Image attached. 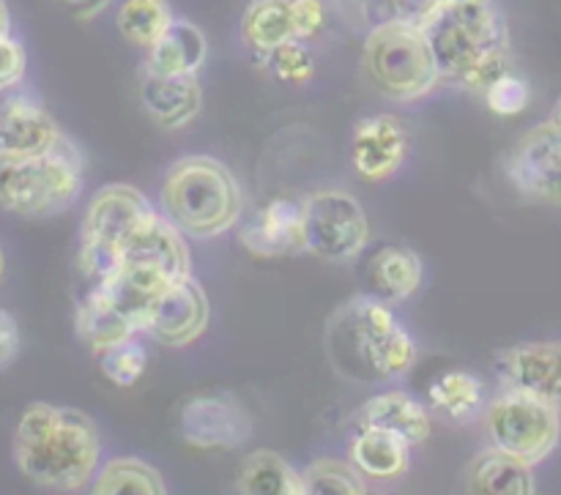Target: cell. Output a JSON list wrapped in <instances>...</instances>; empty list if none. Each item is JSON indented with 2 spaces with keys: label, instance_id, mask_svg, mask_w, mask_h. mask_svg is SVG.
<instances>
[{
  "label": "cell",
  "instance_id": "f1b7e54d",
  "mask_svg": "<svg viewBox=\"0 0 561 495\" xmlns=\"http://www.w3.org/2000/svg\"><path fill=\"white\" fill-rule=\"evenodd\" d=\"M93 495H164V476L140 458H113L99 465L91 482Z\"/></svg>",
  "mask_w": 561,
  "mask_h": 495
},
{
  "label": "cell",
  "instance_id": "52a82bcc",
  "mask_svg": "<svg viewBox=\"0 0 561 495\" xmlns=\"http://www.w3.org/2000/svg\"><path fill=\"white\" fill-rule=\"evenodd\" d=\"M485 430L496 449L540 465L561 441V408L520 389H502L485 405Z\"/></svg>",
  "mask_w": 561,
  "mask_h": 495
},
{
  "label": "cell",
  "instance_id": "1f68e13d",
  "mask_svg": "<svg viewBox=\"0 0 561 495\" xmlns=\"http://www.w3.org/2000/svg\"><path fill=\"white\" fill-rule=\"evenodd\" d=\"M96 361H99V370H102V376L107 378L113 387L129 389V387H135V383L140 381L142 372H146L148 350H146V345H142L140 334H135V337H129V339H124V343L113 345V348L102 350V354L96 356Z\"/></svg>",
  "mask_w": 561,
  "mask_h": 495
},
{
  "label": "cell",
  "instance_id": "2e32d148",
  "mask_svg": "<svg viewBox=\"0 0 561 495\" xmlns=\"http://www.w3.org/2000/svg\"><path fill=\"white\" fill-rule=\"evenodd\" d=\"M121 257L124 263L153 268L168 279H181L192 274V257L184 233L162 211L153 214L124 241Z\"/></svg>",
  "mask_w": 561,
  "mask_h": 495
},
{
  "label": "cell",
  "instance_id": "d6a6232c",
  "mask_svg": "<svg viewBox=\"0 0 561 495\" xmlns=\"http://www.w3.org/2000/svg\"><path fill=\"white\" fill-rule=\"evenodd\" d=\"M482 99H485L491 113L502 115V118H515V115H520L529 107L531 88L524 77L513 74V71L507 69L488 82V88L482 91Z\"/></svg>",
  "mask_w": 561,
  "mask_h": 495
},
{
  "label": "cell",
  "instance_id": "d4e9b609",
  "mask_svg": "<svg viewBox=\"0 0 561 495\" xmlns=\"http://www.w3.org/2000/svg\"><path fill=\"white\" fill-rule=\"evenodd\" d=\"M75 329L77 337L91 348L93 356L140 334L137 323L124 310H118L99 288H93L85 296V301L77 307Z\"/></svg>",
  "mask_w": 561,
  "mask_h": 495
},
{
  "label": "cell",
  "instance_id": "30bf717a",
  "mask_svg": "<svg viewBox=\"0 0 561 495\" xmlns=\"http://www.w3.org/2000/svg\"><path fill=\"white\" fill-rule=\"evenodd\" d=\"M179 433L190 447L203 452H233L250 444L255 419L241 400L228 392H201L184 400L179 411Z\"/></svg>",
  "mask_w": 561,
  "mask_h": 495
},
{
  "label": "cell",
  "instance_id": "8fae6325",
  "mask_svg": "<svg viewBox=\"0 0 561 495\" xmlns=\"http://www.w3.org/2000/svg\"><path fill=\"white\" fill-rule=\"evenodd\" d=\"M208 321H211V304L206 290L192 274H186L162 290L142 321V334L164 348H186L206 334Z\"/></svg>",
  "mask_w": 561,
  "mask_h": 495
},
{
  "label": "cell",
  "instance_id": "836d02e7",
  "mask_svg": "<svg viewBox=\"0 0 561 495\" xmlns=\"http://www.w3.org/2000/svg\"><path fill=\"white\" fill-rule=\"evenodd\" d=\"M263 60H266V66L274 71L277 80L294 82V85H301V82L312 80V74H316V60H312L310 49L305 47L301 38L283 44V47L268 53Z\"/></svg>",
  "mask_w": 561,
  "mask_h": 495
},
{
  "label": "cell",
  "instance_id": "4316f807",
  "mask_svg": "<svg viewBox=\"0 0 561 495\" xmlns=\"http://www.w3.org/2000/svg\"><path fill=\"white\" fill-rule=\"evenodd\" d=\"M236 491L241 495H307L301 471L272 449H255L241 460Z\"/></svg>",
  "mask_w": 561,
  "mask_h": 495
},
{
  "label": "cell",
  "instance_id": "ffe728a7",
  "mask_svg": "<svg viewBox=\"0 0 561 495\" xmlns=\"http://www.w3.org/2000/svg\"><path fill=\"white\" fill-rule=\"evenodd\" d=\"M463 485L480 495H531L537 491L535 465L502 452L491 444L466 465Z\"/></svg>",
  "mask_w": 561,
  "mask_h": 495
},
{
  "label": "cell",
  "instance_id": "f35d334b",
  "mask_svg": "<svg viewBox=\"0 0 561 495\" xmlns=\"http://www.w3.org/2000/svg\"><path fill=\"white\" fill-rule=\"evenodd\" d=\"M107 3L110 0H64V5L77 20H93L96 14H102Z\"/></svg>",
  "mask_w": 561,
  "mask_h": 495
},
{
  "label": "cell",
  "instance_id": "8992f818",
  "mask_svg": "<svg viewBox=\"0 0 561 495\" xmlns=\"http://www.w3.org/2000/svg\"><path fill=\"white\" fill-rule=\"evenodd\" d=\"M85 159L66 140L44 157L0 153V211L27 219H49L69 211L82 195Z\"/></svg>",
  "mask_w": 561,
  "mask_h": 495
},
{
  "label": "cell",
  "instance_id": "8d00e7d4",
  "mask_svg": "<svg viewBox=\"0 0 561 495\" xmlns=\"http://www.w3.org/2000/svg\"><path fill=\"white\" fill-rule=\"evenodd\" d=\"M22 337H20V323L14 321V315L5 310H0V370L11 367L20 356Z\"/></svg>",
  "mask_w": 561,
  "mask_h": 495
},
{
  "label": "cell",
  "instance_id": "7a4b0ae2",
  "mask_svg": "<svg viewBox=\"0 0 561 495\" xmlns=\"http://www.w3.org/2000/svg\"><path fill=\"white\" fill-rule=\"evenodd\" d=\"M323 350L332 370L354 383L400 381L416 365L414 337L373 293L354 296L329 315Z\"/></svg>",
  "mask_w": 561,
  "mask_h": 495
},
{
  "label": "cell",
  "instance_id": "ab89813d",
  "mask_svg": "<svg viewBox=\"0 0 561 495\" xmlns=\"http://www.w3.org/2000/svg\"><path fill=\"white\" fill-rule=\"evenodd\" d=\"M9 31H11L9 5H5V0H0V36H9Z\"/></svg>",
  "mask_w": 561,
  "mask_h": 495
},
{
  "label": "cell",
  "instance_id": "7c38bea8",
  "mask_svg": "<svg viewBox=\"0 0 561 495\" xmlns=\"http://www.w3.org/2000/svg\"><path fill=\"white\" fill-rule=\"evenodd\" d=\"M157 214L146 195L129 184H107L88 200L82 241L121 250L124 241Z\"/></svg>",
  "mask_w": 561,
  "mask_h": 495
},
{
  "label": "cell",
  "instance_id": "cb8c5ba5",
  "mask_svg": "<svg viewBox=\"0 0 561 495\" xmlns=\"http://www.w3.org/2000/svg\"><path fill=\"white\" fill-rule=\"evenodd\" d=\"M146 53L148 58L142 69L153 71V74H197L208 58V42L201 27L175 16L173 25Z\"/></svg>",
  "mask_w": 561,
  "mask_h": 495
},
{
  "label": "cell",
  "instance_id": "b9f144b4",
  "mask_svg": "<svg viewBox=\"0 0 561 495\" xmlns=\"http://www.w3.org/2000/svg\"><path fill=\"white\" fill-rule=\"evenodd\" d=\"M553 124H557V126H559V131H561V102H559L557 113H553Z\"/></svg>",
  "mask_w": 561,
  "mask_h": 495
},
{
  "label": "cell",
  "instance_id": "7402d4cb",
  "mask_svg": "<svg viewBox=\"0 0 561 495\" xmlns=\"http://www.w3.org/2000/svg\"><path fill=\"white\" fill-rule=\"evenodd\" d=\"M367 277L381 301L387 304H403L414 299L425 279L422 257L409 246H381L367 261Z\"/></svg>",
  "mask_w": 561,
  "mask_h": 495
},
{
  "label": "cell",
  "instance_id": "74e56055",
  "mask_svg": "<svg viewBox=\"0 0 561 495\" xmlns=\"http://www.w3.org/2000/svg\"><path fill=\"white\" fill-rule=\"evenodd\" d=\"M394 9V16H403V20L420 22L438 0H389Z\"/></svg>",
  "mask_w": 561,
  "mask_h": 495
},
{
  "label": "cell",
  "instance_id": "4dcf8cb0",
  "mask_svg": "<svg viewBox=\"0 0 561 495\" xmlns=\"http://www.w3.org/2000/svg\"><path fill=\"white\" fill-rule=\"evenodd\" d=\"M307 495H367L370 480L351 460L321 458L312 460L305 471Z\"/></svg>",
  "mask_w": 561,
  "mask_h": 495
},
{
  "label": "cell",
  "instance_id": "d6986e66",
  "mask_svg": "<svg viewBox=\"0 0 561 495\" xmlns=\"http://www.w3.org/2000/svg\"><path fill=\"white\" fill-rule=\"evenodd\" d=\"M359 427H378V430L398 433L400 438L416 447L425 444L433 433V416L425 403L411 398L403 389L373 394L359 408Z\"/></svg>",
  "mask_w": 561,
  "mask_h": 495
},
{
  "label": "cell",
  "instance_id": "5bb4252c",
  "mask_svg": "<svg viewBox=\"0 0 561 495\" xmlns=\"http://www.w3.org/2000/svg\"><path fill=\"white\" fill-rule=\"evenodd\" d=\"M411 151L409 129L394 115H367L351 131V162L373 184L394 179Z\"/></svg>",
  "mask_w": 561,
  "mask_h": 495
},
{
  "label": "cell",
  "instance_id": "9a60e30c",
  "mask_svg": "<svg viewBox=\"0 0 561 495\" xmlns=\"http://www.w3.org/2000/svg\"><path fill=\"white\" fill-rule=\"evenodd\" d=\"M502 389H520L561 408V343H518L496 354Z\"/></svg>",
  "mask_w": 561,
  "mask_h": 495
},
{
  "label": "cell",
  "instance_id": "5b68a950",
  "mask_svg": "<svg viewBox=\"0 0 561 495\" xmlns=\"http://www.w3.org/2000/svg\"><path fill=\"white\" fill-rule=\"evenodd\" d=\"M362 66L367 82L383 99L398 104L422 102L442 82V71L420 22L403 16H389L367 33Z\"/></svg>",
  "mask_w": 561,
  "mask_h": 495
},
{
  "label": "cell",
  "instance_id": "4fadbf2b",
  "mask_svg": "<svg viewBox=\"0 0 561 495\" xmlns=\"http://www.w3.org/2000/svg\"><path fill=\"white\" fill-rule=\"evenodd\" d=\"M239 241L255 257H296L307 252L305 197H272L239 230Z\"/></svg>",
  "mask_w": 561,
  "mask_h": 495
},
{
  "label": "cell",
  "instance_id": "44dd1931",
  "mask_svg": "<svg viewBox=\"0 0 561 495\" xmlns=\"http://www.w3.org/2000/svg\"><path fill=\"white\" fill-rule=\"evenodd\" d=\"M351 463L370 482H398L411 469V444L398 433L359 427L348 447Z\"/></svg>",
  "mask_w": 561,
  "mask_h": 495
},
{
  "label": "cell",
  "instance_id": "3957f363",
  "mask_svg": "<svg viewBox=\"0 0 561 495\" xmlns=\"http://www.w3.org/2000/svg\"><path fill=\"white\" fill-rule=\"evenodd\" d=\"M420 27L442 80L482 93L510 69V27L496 0H438Z\"/></svg>",
  "mask_w": 561,
  "mask_h": 495
},
{
  "label": "cell",
  "instance_id": "277c9868",
  "mask_svg": "<svg viewBox=\"0 0 561 495\" xmlns=\"http://www.w3.org/2000/svg\"><path fill=\"white\" fill-rule=\"evenodd\" d=\"M159 208L181 233L208 241L239 225L244 195L228 164L208 153H190L170 164L159 189Z\"/></svg>",
  "mask_w": 561,
  "mask_h": 495
},
{
  "label": "cell",
  "instance_id": "d590c367",
  "mask_svg": "<svg viewBox=\"0 0 561 495\" xmlns=\"http://www.w3.org/2000/svg\"><path fill=\"white\" fill-rule=\"evenodd\" d=\"M294 20H296V33H299L301 42L318 36L327 25V9H323V0H294Z\"/></svg>",
  "mask_w": 561,
  "mask_h": 495
},
{
  "label": "cell",
  "instance_id": "484cf974",
  "mask_svg": "<svg viewBox=\"0 0 561 495\" xmlns=\"http://www.w3.org/2000/svg\"><path fill=\"white\" fill-rule=\"evenodd\" d=\"M241 36L252 53H274L283 44L299 38L294 20V0H250L241 16Z\"/></svg>",
  "mask_w": 561,
  "mask_h": 495
},
{
  "label": "cell",
  "instance_id": "9c48e42d",
  "mask_svg": "<svg viewBox=\"0 0 561 495\" xmlns=\"http://www.w3.org/2000/svg\"><path fill=\"white\" fill-rule=\"evenodd\" d=\"M504 175L524 200L561 208V131L553 118L515 140L504 157Z\"/></svg>",
  "mask_w": 561,
  "mask_h": 495
},
{
  "label": "cell",
  "instance_id": "603a6c76",
  "mask_svg": "<svg viewBox=\"0 0 561 495\" xmlns=\"http://www.w3.org/2000/svg\"><path fill=\"white\" fill-rule=\"evenodd\" d=\"M170 283L173 279L153 272V268L137 266V263H121L118 272H113L107 279L93 285V288L102 290L118 310H124L142 334V321H146L151 307L157 304V299Z\"/></svg>",
  "mask_w": 561,
  "mask_h": 495
},
{
  "label": "cell",
  "instance_id": "e0dca14e",
  "mask_svg": "<svg viewBox=\"0 0 561 495\" xmlns=\"http://www.w3.org/2000/svg\"><path fill=\"white\" fill-rule=\"evenodd\" d=\"M69 137L53 115L31 99H9L0 110V153L3 157H44L58 151Z\"/></svg>",
  "mask_w": 561,
  "mask_h": 495
},
{
  "label": "cell",
  "instance_id": "ac0fdd59",
  "mask_svg": "<svg viewBox=\"0 0 561 495\" xmlns=\"http://www.w3.org/2000/svg\"><path fill=\"white\" fill-rule=\"evenodd\" d=\"M140 104L148 118L159 129H184L201 115L203 88L197 74H153L142 69L140 74Z\"/></svg>",
  "mask_w": 561,
  "mask_h": 495
},
{
  "label": "cell",
  "instance_id": "6da1fadb",
  "mask_svg": "<svg viewBox=\"0 0 561 495\" xmlns=\"http://www.w3.org/2000/svg\"><path fill=\"white\" fill-rule=\"evenodd\" d=\"M22 476L49 491L77 493L91 487L102 458V436L85 411L69 405L31 403L11 441Z\"/></svg>",
  "mask_w": 561,
  "mask_h": 495
},
{
  "label": "cell",
  "instance_id": "f546056e",
  "mask_svg": "<svg viewBox=\"0 0 561 495\" xmlns=\"http://www.w3.org/2000/svg\"><path fill=\"white\" fill-rule=\"evenodd\" d=\"M173 9L168 0H124L118 9V31L129 44L151 49L162 33L173 25Z\"/></svg>",
  "mask_w": 561,
  "mask_h": 495
},
{
  "label": "cell",
  "instance_id": "ba28073f",
  "mask_svg": "<svg viewBox=\"0 0 561 495\" xmlns=\"http://www.w3.org/2000/svg\"><path fill=\"white\" fill-rule=\"evenodd\" d=\"M307 252L329 263H348L367 250L370 222L351 192L318 189L305 197Z\"/></svg>",
  "mask_w": 561,
  "mask_h": 495
},
{
  "label": "cell",
  "instance_id": "e575fe53",
  "mask_svg": "<svg viewBox=\"0 0 561 495\" xmlns=\"http://www.w3.org/2000/svg\"><path fill=\"white\" fill-rule=\"evenodd\" d=\"M27 69V55L16 38L0 36V93L11 91L22 82Z\"/></svg>",
  "mask_w": 561,
  "mask_h": 495
},
{
  "label": "cell",
  "instance_id": "83f0119b",
  "mask_svg": "<svg viewBox=\"0 0 561 495\" xmlns=\"http://www.w3.org/2000/svg\"><path fill=\"white\" fill-rule=\"evenodd\" d=\"M427 403L453 425H469L485 414V387L469 370H447L427 387Z\"/></svg>",
  "mask_w": 561,
  "mask_h": 495
},
{
  "label": "cell",
  "instance_id": "60d3db41",
  "mask_svg": "<svg viewBox=\"0 0 561 495\" xmlns=\"http://www.w3.org/2000/svg\"><path fill=\"white\" fill-rule=\"evenodd\" d=\"M3 272H5V255H3V246H0V279H3Z\"/></svg>",
  "mask_w": 561,
  "mask_h": 495
}]
</instances>
